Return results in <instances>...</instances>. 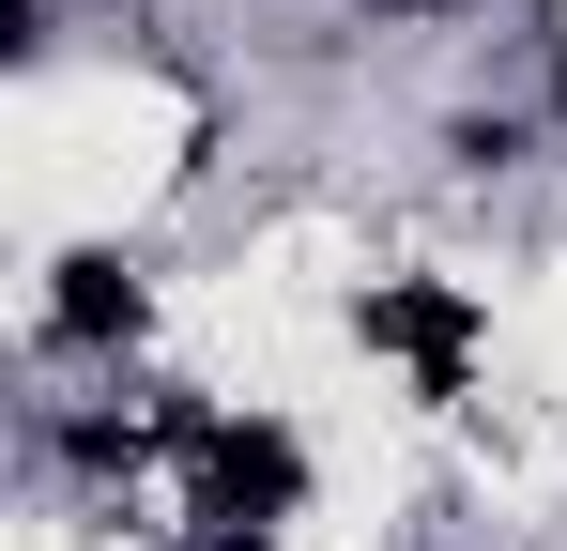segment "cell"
<instances>
[{
    "label": "cell",
    "mask_w": 567,
    "mask_h": 551,
    "mask_svg": "<svg viewBox=\"0 0 567 551\" xmlns=\"http://www.w3.org/2000/svg\"><path fill=\"white\" fill-rule=\"evenodd\" d=\"M185 459H199V551H261L307 506V445H291L277 414H199Z\"/></svg>",
    "instance_id": "6da1fadb"
},
{
    "label": "cell",
    "mask_w": 567,
    "mask_h": 551,
    "mask_svg": "<svg viewBox=\"0 0 567 551\" xmlns=\"http://www.w3.org/2000/svg\"><path fill=\"white\" fill-rule=\"evenodd\" d=\"M353 337L399 353L430 398H461V367H475V291H461V276H369V291H353Z\"/></svg>",
    "instance_id": "7a4b0ae2"
},
{
    "label": "cell",
    "mask_w": 567,
    "mask_h": 551,
    "mask_svg": "<svg viewBox=\"0 0 567 551\" xmlns=\"http://www.w3.org/2000/svg\"><path fill=\"white\" fill-rule=\"evenodd\" d=\"M154 322V276L123 261V246H78V261H47V353H123Z\"/></svg>",
    "instance_id": "3957f363"
},
{
    "label": "cell",
    "mask_w": 567,
    "mask_h": 551,
    "mask_svg": "<svg viewBox=\"0 0 567 551\" xmlns=\"http://www.w3.org/2000/svg\"><path fill=\"white\" fill-rule=\"evenodd\" d=\"M522 154H537V123H522V107H461V123H445V169H522Z\"/></svg>",
    "instance_id": "277c9868"
},
{
    "label": "cell",
    "mask_w": 567,
    "mask_h": 551,
    "mask_svg": "<svg viewBox=\"0 0 567 551\" xmlns=\"http://www.w3.org/2000/svg\"><path fill=\"white\" fill-rule=\"evenodd\" d=\"M369 15H461V0H369Z\"/></svg>",
    "instance_id": "5b68a950"
},
{
    "label": "cell",
    "mask_w": 567,
    "mask_h": 551,
    "mask_svg": "<svg viewBox=\"0 0 567 551\" xmlns=\"http://www.w3.org/2000/svg\"><path fill=\"white\" fill-rule=\"evenodd\" d=\"M553 123H567V46H553Z\"/></svg>",
    "instance_id": "8992f818"
}]
</instances>
